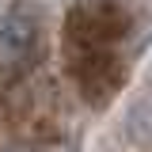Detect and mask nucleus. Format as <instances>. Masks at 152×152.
<instances>
[{
	"mask_svg": "<svg viewBox=\"0 0 152 152\" xmlns=\"http://www.w3.org/2000/svg\"><path fill=\"white\" fill-rule=\"evenodd\" d=\"M122 23H126L122 12H118L114 4H107V0H84L72 12L76 38H84V42H91V46L107 42V38H118L122 34Z\"/></svg>",
	"mask_w": 152,
	"mask_h": 152,
	"instance_id": "nucleus-2",
	"label": "nucleus"
},
{
	"mask_svg": "<svg viewBox=\"0 0 152 152\" xmlns=\"http://www.w3.org/2000/svg\"><path fill=\"white\" fill-rule=\"evenodd\" d=\"M4 152H27V148H4Z\"/></svg>",
	"mask_w": 152,
	"mask_h": 152,
	"instance_id": "nucleus-4",
	"label": "nucleus"
},
{
	"mask_svg": "<svg viewBox=\"0 0 152 152\" xmlns=\"http://www.w3.org/2000/svg\"><path fill=\"white\" fill-rule=\"evenodd\" d=\"M126 126H129V133L141 141V145H152V91H148V95H141V99L129 107Z\"/></svg>",
	"mask_w": 152,
	"mask_h": 152,
	"instance_id": "nucleus-3",
	"label": "nucleus"
},
{
	"mask_svg": "<svg viewBox=\"0 0 152 152\" xmlns=\"http://www.w3.org/2000/svg\"><path fill=\"white\" fill-rule=\"evenodd\" d=\"M34 19L27 15H8L0 19V76H12L27 65V57L34 50Z\"/></svg>",
	"mask_w": 152,
	"mask_h": 152,
	"instance_id": "nucleus-1",
	"label": "nucleus"
}]
</instances>
